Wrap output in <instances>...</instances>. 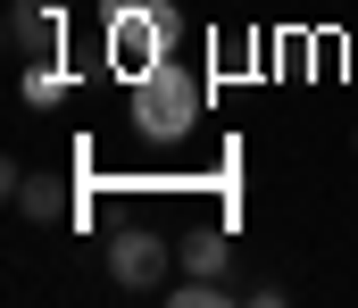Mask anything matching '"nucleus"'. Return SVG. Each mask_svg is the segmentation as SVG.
<instances>
[{
    "mask_svg": "<svg viewBox=\"0 0 358 308\" xmlns=\"http://www.w3.org/2000/svg\"><path fill=\"white\" fill-rule=\"evenodd\" d=\"M183 275H225L234 267V242H225V225H200V233H183Z\"/></svg>",
    "mask_w": 358,
    "mask_h": 308,
    "instance_id": "obj_6",
    "label": "nucleus"
},
{
    "mask_svg": "<svg viewBox=\"0 0 358 308\" xmlns=\"http://www.w3.org/2000/svg\"><path fill=\"white\" fill-rule=\"evenodd\" d=\"M0 184H8V200H17V217H34V225H59V217H67V192H59L50 175H25V167H0Z\"/></svg>",
    "mask_w": 358,
    "mask_h": 308,
    "instance_id": "obj_5",
    "label": "nucleus"
},
{
    "mask_svg": "<svg viewBox=\"0 0 358 308\" xmlns=\"http://www.w3.org/2000/svg\"><path fill=\"white\" fill-rule=\"evenodd\" d=\"M167 267H176V250H167L159 233H142V225H125V233L108 242V275H117V292H167Z\"/></svg>",
    "mask_w": 358,
    "mask_h": 308,
    "instance_id": "obj_3",
    "label": "nucleus"
},
{
    "mask_svg": "<svg viewBox=\"0 0 358 308\" xmlns=\"http://www.w3.org/2000/svg\"><path fill=\"white\" fill-rule=\"evenodd\" d=\"M59 42H67V8L59 0H8V50L59 59Z\"/></svg>",
    "mask_w": 358,
    "mask_h": 308,
    "instance_id": "obj_4",
    "label": "nucleus"
},
{
    "mask_svg": "<svg viewBox=\"0 0 358 308\" xmlns=\"http://www.w3.org/2000/svg\"><path fill=\"white\" fill-rule=\"evenodd\" d=\"M200 108H208V92H200V75H183V59H159L134 75V125L150 142H183L200 125Z\"/></svg>",
    "mask_w": 358,
    "mask_h": 308,
    "instance_id": "obj_2",
    "label": "nucleus"
},
{
    "mask_svg": "<svg viewBox=\"0 0 358 308\" xmlns=\"http://www.w3.org/2000/svg\"><path fill=\"white\" fill-rule=\"evenodd\" d=\"M59 92H67V75H59V59H34V75H25V101H34V108H50Z\"/></svg>",
    "mask_w": 358,
    "mask_h": 308,
    "instance_id": "obj_7",
    "label": "nucleus"
},
{
    "mask_svg": "<svg viewBox=\"0 0 358 308\" xmlns=\"http://www.w3.org/2000/svg\"><path fill=\"white\" fill-rule=\"evenodd\" d=\"M100 25H108V59L125 75L176 59V42H183V8L176 0H100Z\"/></svg>",
    "mask_w": 358,
    "mask_h": 308,
    "instance_id": "obj_1",
    "label": "nucleus"
}]
</instances>
